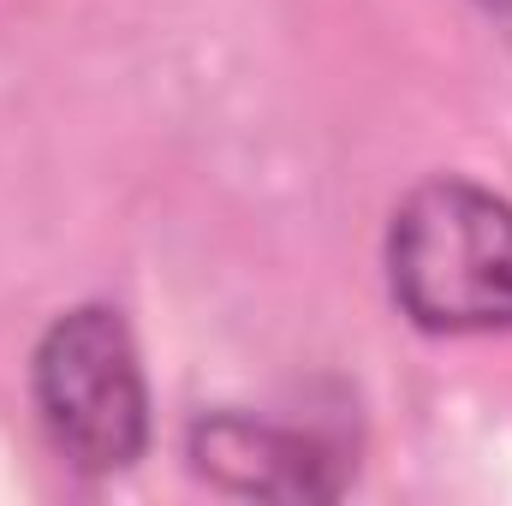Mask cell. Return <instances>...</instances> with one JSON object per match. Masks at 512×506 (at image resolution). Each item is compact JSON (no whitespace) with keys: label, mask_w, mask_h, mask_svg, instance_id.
<instances>
[{"label":"cell","mask_w":512,"mask_h":506,"mask_svg":"<svg viewBox=\"0 0 512 506\" xmlns=\"http://www.w3.org/2000/svg\"><path fill=\"white\" fill-rule=\"evenodd\" d=\"M387 292L423 334H512V203L441 173L387 221Z\"/></svg>","instance_id":"1"},{"label":"cell","mask_w":512,"mask_h":506,"mask_svg":"<svg viewBox=\"0 0 512 506\" xmlns=\"http://www.w3.org/2000/svg\"><path fill=\"white\" fill-rule=\"evenodd\" d=\"M30 399L48 447L84 471H131L149 447V387L126 316L108 304H78L48 322L30 358Z\"/></svg>","instance_id":"2"},{"label":"cell","mask_w":512,"mask_h":506,"mask_svg":"<svg viewBox=\"0 0 512 506\" xmlns=\"http://www.w3.org/2000/svg\"><path fill=\"white\" fill-rule=\"evenodd\" d=\"M185 459L203 483L245 501H334L346 489V459L334 441L233 405L191 423Z\"/></svg>","instance_id":"3"},{"label":"cell","mask_w":512,"mask_h":506,"mask_svg":"<svg viewBox=\"0 0 512 506\" xmlns=\"http://www.w3.org/2000/svg\"><path fill=\"white\" fill-rule=\"evenodd\" d=\"M477 6H489L495 18H512V0H477Z\"/></svg>","instance_id":"4"}]
</instances>
